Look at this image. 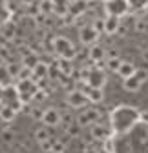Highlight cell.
I'll list each match as a JSON object with an SVG mask.
<instances>
[{
    "instance_id": "1",
    "label": "cell",
    "mask_w": 148,
    "mask_h": 153,
    "mask_svg": "<svg viewBox=\"0 0 148 153\" xmlns=\"http://www.w3.org/2000/svg\"><path fill=\"white\" fill-rule=\"evenodd\" d=\"M135 119H139V111L130 106H119L112 113V124H114L115 131H123L124 128L132 126Z\"/></svg>"
},
{
    "instance_id": "2",
    "label": "cell",
    "mask_w": 148,
    "mask_h": 153,
    "mask_svg": "<svg viewBox=\"0 0 148 153\" xmlns=\"http://www.w3.org/2000/svg\"><path fill=\"white\" fill-rule=\"evenodd\" d=\"M51 48H53V53L59 56V59H64V60H71L77 56V51H75V46L71 44L70 38L66 36H55L53 42H51Z\"/></svg>"
},
{
    "instance_id": "3",
    "label": "cell",
    "mask_w": 148,
    "mask_h": 153,
    "mask_svg": "<svg viewBox=\"0 0 148 153\" xmlns=\"http://www.w3.org/2000/svg\"><path fill=\"white\" fill-rule=\"evenodd\" d=\"M101 120V111L97 108H84L79 115H77V124L81 128H88L93 126Z\"/></svg>"
},
{
    "instance_id": "4",
    "label": "cell",
    "mask_w": 148,
    "mask_h": 153,
    "mask_svg": "<svg viewBox=\"0 0 148 153\" xmlns=\"http://www.w3.org/2000/svg\"><path fill=\"white\" fill-rule=\"evenodd\" d=\"M104 9H106V15L110 16H117V18H123L124 15H128V0H108L104 2Z\"/></svg>"
},
{
    "instance_id": "5",
    "label": "cell",
    "mask_w": 148,
    "mask_h": 153,
    "mask_svg": "<svg viewBox=\"0 0 148 153\" xmlns=\"http://www.w3.org/2000/svg\"><path fill=\"white\" fill-rule=\"evenodd\" d=\"M86 84L90 88H95V89H102L106 86V75H104V69L101 68H91V71L88 73L86 76Z\"/></svg>"
},
{
    "instance_id": "6",
    "label": "cell",
    "mask_w": 148,
    "mask_h": 153,
    "mask_svg": "<svg viewBox=\"0 0 148 153\" xmlns=\"http://www.w3.org/2000/svg\"><path fill=\"white\" fill-rule=\"evenodd\" d=\"M99 31L91 26V24H88V26H82L81 27V31H79V38H81V42L84 44V46H93L97 40H99Z\"/></svg>"
},
{
    "instance_id": "7",
    "label": "cell",
    "mask_w": 148,
    "mask_h": 153,
    "mask_svg": "<svg viewBox=\"0 0 148 153\" xmlns=\"http://www.w3.org/2000/svg\"><path fill=\"white\" fill-rule=\"evenodd\" d=\"M66 100H68V106H70V108H75V109H84V108H86V104H88L86 95H84L82 91L75 89V88H73L71 91H68Z\"/></svg>"
},
{
    "instance_id": "8",
    "label": "cell",
    "mask_w": 148,
    "mask_h": 153,
    "mask_svg": "<svg viewBox=\"0 0 148 153\" xmlns=\"http://www.w3.org/2000/svg\"><path fill=\"white\" fill-rule=\"evenodd\" d=\"M44 126L48 128H57L61 124V111L57 108H48L44 109V117H42Z\"/></svg>"
},
{
    "instance_id": "9",
    "label": "cell",
    "mask_w": 148,
    "mask_h": 153,
    "mask_svg": "<svg viewBox=\"0 0 148 153\" xmlns=\"http://www.w3.org/2000/svg\"><path fill=\"white\" fill-rule=\"evenodd\" d=\"M90 133H91V139H93V140H101V142H104V140H108V139H110L108 126H106V124H102V122L93 124V126H91V129H90Z\"/></svg>"
},
{
    "instance_id": "10",
    "label": "cell",
    "mask_w": 148,
    "mask_h": 153,
    "mask_svg": "<svg viewBox=\"0 0 148 153\" xmlns=\"http://www.w3.org/2000/svg\"><path fill=\"white\" fill-rule=\"evenodd\" d=\"M104 56H106V49L102 48V46H99V44H93L90 48V53H88V59L93 62L95 66H102V62H104Z\"/></svg>"
},
{
    "instance_id": "11",
    "label": "cell",
    "mask_w": 148,
    "mask_h": 153,
    "mask_svg": "<svg viewBox=\"0 0 148 153\" xmlns=\"http://www.w3.org/2000/svg\"><path fill=\"white\" fill-rule=\"evenodd\" d=\"M102 20H104V33H108V35H115V33H117V29H119V26H121V18L106 15Z\"/></svg>"
},
{
    "instance_id": "12",
    "label": "cell",
    "mask_w": 148,
    "mask_h": 153,
    "mask_svg": "<svg viewBox=\"0 0 148 153\" xmlns=\"http://www.w3.org/2000/svg\"><path fill=\"white\" fill-rule=\"evenodd\" d=\"M48 73H49V66L44 64V62H39L33 69H31V79L37 82V80H44L48 79Z\"/></svg>"
},
{
    "instance_id": "13",
    "label": "cell",
    "mask_w": 148,
    "mask_h": 153,
    "mask_svg": "<svg viewBox=\"0 0 148 153\" xmlns=\"http://www.w3.org/2000/svg\"><path fill=\"white\" fill-rule=\"evenodd\" d=\"M135 69H137V68H135L132 62L123 60V62H121V66H119V69H117V75L124 80V79H130V76H134V75H135Z\"/></svg>"
},
{
    "instance_id": "14",
    "label": "cell",
    "mask_w": 148,
    "mask_h": 153,
    "mask_svg": "<svg viewBox=\"0 0 148 153\" xmlns=\"http://www.w3.org/2000/svg\"><path fill=\"white\" fill-rule=\"evenodd\" d=\"M123 88H124L126 91H130V93H137V91L143 88V84L137 80V76L134 75V76H130V79H124V80H123Z\"/></svg>"
},
{
    "instance_id": "15",
    "label": "cell",
    "mask_w": 148,
    "mask_h": 153,
    "mask_svg": "<svg viewBox=\"0 0 148 153\" xmlns=\"http://www.w3.org/2000/svg\"><path fill=\"white\" fill-rule=\"evenodd\" d=\"M39 56H37V53H26L22 56V68H28V69H33L37 64H39Z\"/></svg>"
},
{
    "instance_id": "16",
    "label": "cell",
    "mask_w": 148,
    "mask_h": 153,
    "mask_svg": "<svg viewBox=\"0 0 148 153\" xmlns=\"http://www.w3.org/2000/svg\"><path fill=\"white\" fill-rule=\"evenodd\" d=\"M57 69L61 75L64 76H71L73 75V69H71V60H64V59H59L57 62Z\"/></svg>"
},
{
    "instance_id": "17",
    "label": "cell",
    "mask_w": 148,
    "mask_h": 153,
    "mask_svg": "<svg viewBox=\"0 0 148 153\" xmlns=\"http://www.w3.org/2000/svg\"><path fill=\"white\" fill-rule=\"evenodd\" d=\"M53 135H51V129L48 128V126H42V128H39V129H37L35 131V140L37 142H44V140H48V139H51Z\"/></svg>"
},
{
    "instance_id": "18",
    "label": "cell",
    "mask_w": 148,
    "mask_h": 153,
    "mask_svg": "<svg viewBox=\"0 0 148 153\" xmlns=\"http://www.w3.org/2000/svg\"><path fill=\"white\" fill-rule=\"evenodd\" d=\"M15 115H16V111L13 109V108H9V106H2V109H0V119H2L4 122H11L13 119H15Z\"/></svg>"
},
{
    "instance_id": "19",
    "label": "cell",
    "mask_w": 148,
    "mask_h": 153,
    "mask_svg": "<svg viewBox=\"0 0 148 153\" xmlns=\"http://www.w3.org/2000/svg\"><path fill=\"white\" fill-rule=\"evenodd\" d=\"M11 80H13V79H11V75H9V71H7V68L0 64V86L7 88V86H11Z\"/></svg>"
},
{
    "instance_id": "20",
    "label": "cell",
    "mask_w": 148,
    "mask_h": 153,
    "mask_svg": "<svg viewBox=\"0 0 148 153\" xmlns=\"http://www.w3.org/2000/svg\"><path fill=\"white\" fill-rule=\"evenodd\" d=\"M71 124H73V115H71V111H61V126L66 129Z\"/></svg>"
},
{
    "instance_id": "21",
    "label": "cell",
    "mask_w": 148,
    "mask_h": 153,
    "mask_svg": "<svg viewBox=\"0 0 148 153\" xmlns=\"http://www.w3.org/2000/svg\"><path fill=\"white\" fill-rule=\"evenodd\" d=\"M0 139H2L4 142H7V144L13 142V140H15V133H13V129H7V128L2 129V131H0Z\"/></svg>"
},
{
    "instance_id": "22",
    "label": "cell",
    "mask_w": 148,
    "mask_h": 153,
    "mask_svg": "<svg viewBox=\"0 0 148 153\" xmlns=\"http://www.w3.org/2000/svg\"><path fill=\"white\" fill-rule=\"evenodd\" d=\"M135 76H137V80L141 84H144L148 80V68H137L135 69Z\"/></svg>"
},
{
    "instance_id": "23",
    "label": "cell",
    "mask_w": 148,
    "mask_h": 153,
    "mask_svg": "<svg viewBox=\"0 0 148 153\" xmlns=\"http://www.w3.org/2000/svg\"><path fill=\"white\" fill-rule=\"evenodd\" d=\"M81 129H82V128H81L79 124H71V126L66 128L64 131L68 133V137H81Z\"/></svg>"
},
{
    "instance_id": "24",
    "label": "cell",
    "mask_w": 148,
    "mask_h": 153,
    "mask_svg": "<svg viewBox=\"0 0 148 153\" xmlns=\"http://www.w3.org/2000/svg\"><path fill=\"white\" fill-rule=\"evenodd\" d=\"M121 62H123V60L119 59V56H117V59H108V60H106V68H108L110 71H115V73H117Z\"/></svg>"
},
{
    "instance_id": "25",
    "label": "cell",
    "mask_w": 148,
    "mask_h": 153,
    "mask_svg": "<svg viewBox=\"0 0 148 153\" xmlns=\"http://www.w3.org/2000/svg\"><path fill=\"white\" fill-rule=\"evenodd\" d=\"M128 6H130V9H143L148 6V0H128Z\"/></svg>"
},
{
    "instance_id": "26",
    "label": "cell",
    "mask_w": 148,
    "mask_h": 153,
    "mask_svg": "<svg viewBox=\"0 0 148 153\" xmlns=\"http://www.w3.org/2000/svg\"><path fill=\"white\" fill-rule=\"evenodd\" d=\"M18 80H31V69L20 68V71H18V76H16V82H18Z\"/></svg>"
},
{
    "instance_id": "27",
    "label": "cell",
    "mask_w": 148,
    "mask_h": 153,
    "mask_svg": "<svg viewBox=\"0 0 148 153\" xmlns=\"http://www.w3.org/2000/svg\"><path fill=\"white\" fill-rule=\"evenodd\" d=\"M29 115H31V119H35V120H42L44 109H40V108H29Z\"/></svg>"
},
{
    "instance_id": "28",
    "label": "cell",
    "mask_w": 148,
    "mask_h": 153,
    "mask_svg": "<svg viewBox=\"0 0 148 153\" xmlns=\"http://www.w3.org/2000/svg\"><path fill=\"white\" fill-rule=\"evenodd\" d=\"M134 27H135V31H139V33H148V22L146 20H135V24H134Z\"/></svg>"
},
{
    "instance_id": "29",
    "label": "cell",
    "mask_w": 148,
    "mask_h": 153,
    "mask_svg": "<svg viewBox=\"0 0 148 153\" xmlns=\"http://www.w3.org/2000/svg\"><path fill=\"white\" fill-rule=\"evenodd\" d=\"M6 68H7L9 75H11V79H16V76H18V71H20V68H22V66H16L15 62H9Z\"/></svg>"
},
{
    "instance_id": "30",
    "label": "cell",
    "mask_w": 148,
    "mask_h": 153,
    "mask_svg": "<svg viewBox=\"0 0 148 153\" xmlns=\"http://www.w3.org/2000/svg\"><path fill=\"white\" fill-rule=\"evenodd\" d=\"M64 151H66V142H61V140L55 139V142H53V151H51V153H64Z\"/></svg>"
},
{
    "instance_id": "31",
    "label": "cell",
    "mask_w": 148,
    "mask_h": 153,
    "mask_svg": "<svg viewBox=\"0 0 148 153\" xmlns=\"http://www.w3.org/2000/svg\"><path fill=\"white\" fill-rule=\"evenodd\" d=\"M53 142H55V137H51V139H48V140L40 142V148H42V151H48V153H51V151H53Z\"/></svg>"
},
{
    "instance_id": "32",
    "label": "cell",
    "mask_w": 148,
    "mask_h": 153,
    "mask_svg": "<svg viewBox=\"0 0 148 153\" xmlns=\"http://www.w3.org/2000/svg\"><path fill=\"white\" fill-rule=\"evenodd\" d=\"M48 97H49V93H48L46 89H37L35 95H33V99H35V100H46Z\"/></svg>"
},
{
    "instance_id": "33",
    "label": "cell",
    "mask_w": 148,
    "mask_h": 153,
    "mask_svg": "<svg viewBox=\"0 0 148 153\" xmlns=\"http://www.w3.org/2000/svg\"><path fill=\"white\" fill-rule=\"evenodd\" d=\"M53 7H55L53 0H44V2L40 4V11H42V13H49V11H51Z\"/></svg>"
},
{
    "instance_id": "34",
    "label": "cell",
    "mask_w": 148,
    "mask_h": 153,
    "mask_svg": "<svg viewBox=\"0 0 148 153\" xmlns=\"http://www.w3.org/2000/svg\"><path fill=\"white\" fill-rule=\"evenodd\" d=\"M102 149H104L106 153H114V140H112V139L104 140V142H102Z\"/></svg>"
},
{
    "instance_id": "35",
    "label": "cell",
    "mask_w": 148,
    "mask_h": 153,
    "mask_svg": "<svg viewBox=\"0 0 148 153\" xmlns=\"http://www.w3.org/2000/svg\"><path fill=\"white\" fill-rule=\"evenodd\" d=\"M91 26H93L99 33H104V20H102V18H97V20L91 24Z\"/></svg>"
},
{
    "instance_id": "36",
    "label": "cell",
    "mask_w": 148,
    "mask_h": 153,
    "mask_svg": "<svg viewBox=\"0 0 148 153\" xmlns=\"http://www.w3.org/2000/svg\"><path fill=\"white\" fill-rule=\"evenodd\" d=\"M117 35H119V36L126 35V24H123V22H121V26H119V29H117Z\"/></svg>"
},
{
    "instance_id": "37",
    "label": "cell",
    "mask_w": 148,
    "mask_h": 153,
    "mask_svg": "<svg viewBox=\"0 0 148 153\" xmlns=\"http://www.w3.org/2000/svg\"><path fill=\"white\" fill-rule=\"evenodd\" d=\"M117 56H119V55H117L115 49H110V51H108V59H117Z\"/></svg>"
},
{
    "instance_id": "38",
    "label": "cell",
    "mask_w": 148,
    "mask_h": 153,
    "mask_svg": "<svg viewBox=\"0 0 148 153\" xmlns=\"http://www.w3.org/2000/svg\"><path fill=\"white\" fill-rule=\"evenodd\" d=\"M4 97H6V88H4V86H0V104H2Z\"/></svg>"
},
{
    "instance_id": "39",
    "label": "cell",
    "mask_w": 148,
    "mask_h": 153,
    "mask_svg": "<svg viewBox=\"0 0 148 153\" xmlns=\"http://www.w3.org/2000/svg\"><path fill=\"white\" fill-rule=\"evenodd\" d=\"M84 153H101V151H99L97 148H86V149H84Z\"/></svg>"
},
{
    "instance_id": "40",
    "label": "cell",
    "mask_w": 148,
    "mask_h": 153,
    "mask_svg": "<svg viewBox=\"0 0 148 153\" xmlns=\"http://www.w3.org/2000/svg\"><path fill=\"white\" fill-rule=\"evenodd\" d=\"M104 2H108V0H104Z\"/></svg>"
}]
</instances>
